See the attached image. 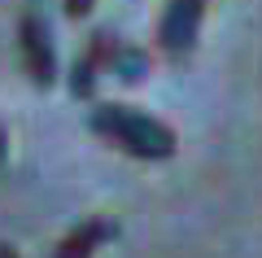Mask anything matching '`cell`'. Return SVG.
Segmentation results:
<instances>
[{"instance_id": "9", "label": "cell", "mask_w": 262, "mask_h": 258, "mask_svg": "<svg viewBox=\"0 0 262 258\" xmlns=\"http://www.w3.org/2000/svg\"><path fill=\"white\" fill-rule=\"evenodd\" d=\"M0 162H5V131H0Z\"/></svg>"}, {"instance_id": "3", "label": "cell", "mask_w": 262, "mask_h": 258, "mask_svg": "<svg viewBox=\"0 0 262 258\" xmlns=\"http://www.w3.org/2000/svg\"><path fill=\"white\" fill-rule=\"evenodd\" d=\"M22 57H27V70H31V79L35 83H53V44H48V31H44V22L35 18V13H27V18H22Z\"/></svg>"}, {"instance_id": "8", "label": "cell", "mask_w": 262, "mask_h": 258, "mask_svg": "<svg viewBox=\"0 0 262 258\" xmlns=\"http://www.w3.org/2000/svg\"><path fill=\"white\" fill-rule=\"evenodd\" d=\"M0 258H22L18 249H9V245H0Z\"/></svg>"}, {"instance_id": "2", "label": "cell", "mask_w": 262, "mask_h": 258, "mask_svg": "<svg viewBox=\"0 0 262 258\" xmlns=\"http://www.w3.org/2000/svg\"><path fill=\"white\" fill-rule=\"evenodd\" d=\"M201 13H206V0H170L166 13H162V48L170 57H188L196 44V31H201Z\"/></svg>"}, {"instance_id": "6", "label": "cell", "mask_w": 262, "mask_h": 258, "mask_svg": "<svg viewBox=\"0 0 262 258\" xmlns=\"http://www.w3.org/2000/svg\"><path fill=\"white\" fill-rule=\"evenodd\" d=\"M110 70L118 74V79H127V83H136L140 74H149V57L140 53V48H114V57H110Z\"/></svg>"}, {"instance_id": "5", "label": "cell", "mask_w": 262, "mask_h": 258, "mask_svg": "<svg viewBox=\"0 0 262 258\" xmlns=\"http://www.w3.org/2000/svg\"><path fill=\"white\" fill-rule=\"evenodd\" d=\"M114 232H118V228H114L110 219H83L61 245L53 249V258H92L105 241H114Z\"/></svg>"}, {"instance_id": "4", "label": "cell", "mask_w": 262, "mask_h": 258, "mask_svg": "<svg viewBox=\"0 0 262 258\" xmlns=\"http://www.w3.org/2000/svg\"><path fill=\"white\" fill-rule=\"evenodd\" d=\"M114 48H118V39L105 35V31H96L92 44H88V53L75 62V79H70V92H75V96H92V92H96V79H101V70H110Z\"/></svg>"}, {"instance_id": "7", "label": "cell", "mask_w": 262, "mask_h": 258, "mask_svg": "<svg viewBox=\"0 0 262 258\" xmlns=\"http://www.w3.org/2000/svg\"><path fill=\"white\" fill-rule=\"evenodd\" d=\"M96 0H66V13H75V18H83L88 9H92Z\"/></svg>"}, {"instance_id": "1", "label": "cell", "mask_w": 262, "mask_h": 258, "mask_svg": "<svg viewBox=\"0 0 262 258\" xmlns=\"http://www.w3.org/2000/svg\"><path fill=\"white\" fill-rule=\"evenodd\" d=\"M92 127L105 140H114L118 149H127L131 157H153V162H162V157L175 153V131L162 127L149 114L131 110V105H101L92 114Z\"/></svg>"}]
</instances>
